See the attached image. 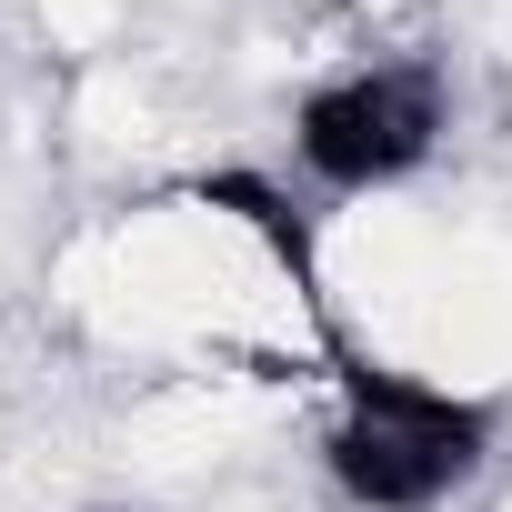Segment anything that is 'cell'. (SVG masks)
I'll return each instance as SVG.
<instances>
[{
	"label": "cell",
	"instance_id": "7a4b0ae2",
	"mask_svg": "<svg viewBox=\"0 0 512 512\" xmlns=\"http://www.w3.org/2000/svg\"><path fill=\"white\" fill-rule=\"evenodd\" d=\"M452 131V81L442 61H352L332 81H312L292 101V161L332 191V201H362V191H402Z\"/></svg>",
	"mask_w": 512,
	"mask_h": 512
},
{
	"label": "cell",
	"instance_id": "3957f363",
	"mask_svg": "<svg viewBox=\"0 0 512 512\" xmlns=\"http://www.w3.org/2000/svg\"><path fill=\"white\" fill-rule=\"evenodd\" d=\"M181 201L191 211H211V221H231L262 262L282 272V292L302 302V322L332 342V292H322V251H312V221L292 211V191L282 181H262V171H191L181 181Z\"/></svg>",
	"mask_w": 512,
	"mask_h": 512
},
{
	"label": "cell",
	"instance_id": "6da1fadb",
	"mask_svg": "<svg viewBox=\"0 0 512 512\" xmlns=\"http://www.w3.org/2000/svg\"><path fill=\"white\" fill-rule=\"evenodd\" d=\"M492 462V402L452 392L402 362L332 352V432H322V482L352 512H442L472 472Z\"/></svg>",
	"mask_w": 512,
	"mask_h": 512
}]
</instances>
